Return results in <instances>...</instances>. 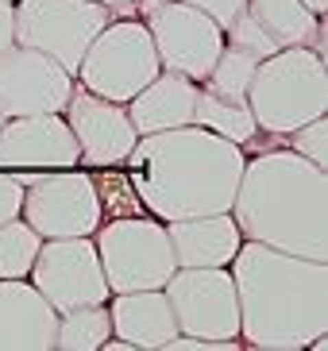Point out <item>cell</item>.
<instances>
[{
	"mask_svg": "<svg viewBox=\"0 0 328 351\" xmlns=\"http://www.w3.org/2000/svg\"><path fill=\"white\" fill-rule=\"evenodd\" d=\"M244 162V147L201 124L139 135L124 158L135 201L163 224L228 213Z\"/></svg>",
	"mask_w": 328,
	"mask_h": 351,
	"instance_id": "1",
	"label": "cell"
},
{
	"mask_svg": "<svg viewBox=\"0 0 328 351\" xmlns=\"http://www.w3.org/2000/svg\"><path fill=\"white\" fill-rule=\"evenodd\" d=\"M228 270L247 348L305 351L313 336L328 332V263L244 239Z\"/></svg>",
	"mask_w": 328,
	"mask_h": 351,
	"instance_id": "2",
	"label": "cell"
},
{
	"mask_svg": "<svg viewBox=\"0 0 328 351\" xmlns=\"http://www.w3.org/2000/svg\"><path fill=\"white\" fill-rule=\"evenodd\" d=\"M228 213L244 239L328 263V174L298 151L247 158Z\"/></svg>",
	"mask_w": 328,
	"mask_h": 351,
	"instance_id": "3",
	"label": "cell"
},
{
	"mask_svg": "<svg viewBox=\"0 0 328 351\" xmlns=\"http://www.w3.org/2000/svg\"><path fill=\"white\" fill-rule=\"evenodd\" d=\"M247 108L255 116L259 132L290 135L294 128L328 112V62L309 47H286L259 58Z\"/></svg>",
	"mask_w": 328,
	"mask_h": 351,
	"instance_id": "4",
	"label": "cell"
},
{
	"mask_svg": "<svg viewBox=\"0 0 328 351\" xmlns=\"http://www.w3.org/2000/svg\"><path fill=\"white\" fill-rule=\"evenodd\" d=\"M163 62L154 54L151 32L143 20H108L97 39L85 47L82 62L73 70V82L104 97V101L128 104L151 77H159Z\"/></svg>",
	"mask_w": 328,
	"mask_h": 351,
	"instance_id": "5",
	"label": "cell"
},
{
	"mask_svg": "<svg viewBox=\"0 0 328 351\" xmlns=\"http://www.w3.org/2000/svg\"><path fill=\"white\" fill-rule=\"evenodd\" d=\"M97 258L113 293L128 289H163L178 270L166 224L154 217H116L93 232Z\"/></svg>",
	"mask_w": 328,
	"mask_h": 351,
	"instance_id": "6",
	"label": "cell"
},
{
	"mask_svg": "<svg viewBox=\"0 0 328 351\" xmlns=\"http://www.w3.org/2000/svg\"><path fill=\"white\" fill-rule=\"evenodd\" d=\"M20 217L27 220L43 239H66V236H93L104 220L101 189L85 170H39L23 174V205Z\"/></svg>",
	"mask_w": 328,
	"mask_h": 351,
	"instance_id": "7",
	"label": "cell"
},
{
	"mask_svg": "<svg viewBox=\"0 0 328 351\" xmlns=\"http://www.w3.org/2000/svg\"><path fill=\"white\" fill-rule=\"evenodd\" d=\"M16 43L35 47L62 70H78L85 47L97 39L113 12L97 0H16Z\"/></svg>",
	"mask_w": 328,
	"mask_h": 351,
	"instance_id": "8",
	"label": "cell"
},
{
	"mask_svg": "<svg viewBox=\"0 0 328 351\" xmlns=\"http://www.w3.org/2000/svg\"><path fill=\"white\" fill-rule=\"evenodd\" d=\"M178 332L201 340H239V301L228 267H178L163 286Z\"/></svg>",
	"mask_w": 328,
	"mask_h": 351,
	"instance_id": "9",
	"label": "cell"
},
{
	"mask_svg": "<svg viewBox=\"0 0 328 351\" xmlns=\"http://www.w3.org/2000/svg\"><path fill=\"white\" fill-rule=\"evenodd\" d=\"M27 282L51 301L54 313L78 309V305H104L113 293L104 282L93 236L43 239L39 255L27 270Z\"/></svg>",
	"mask_w": 328,
	"mask_h": 351,
	"instance_id": "10",
	"label": "cell"
},
{
	"mask_svg": "<svg viewBox=\"0 0 328 351\" xmlns=\"http://www.w3.org/2000/svg\"><path fill=\"white\" fill-rule=\"evenodd\" d=\"M143 23L151 32L154 54H159L163 70L182 73V77H189L197 85L205 82L216 54L224 51V32L209 20L205 12H197L185 0H163V4L147 8Z\"/></svg>",
	"mask_w": 328,
	"mask_h": 351,
	"instance_id": "11",
	"label": "cell"
},
{
	"mask_svg": "<svg viewBox=\"0 0 328 351\" xmlns=\"http://www.w3.org/2000/svg\"><path fill=\"white\" fill-rule=\"evenodd\" d=\"M73 93V73L62 70L35 47L12 43L0 51V116H39L62 112Z\"/></svg>",
	"mask_w": 328,
	"mask_h": 351,
	"instance_id": "12",
	"label": "cell"
},
{
	"mask_svg": "<svg viewBox=\"0 0 328 351\" xmlns=\"http://www.w3.org/2000/svg\"><path fill=\"white\" fill-rule=\"evenodd\" d=\"M62 116L78 139V166H97V170L124 166L128 151L139 139L132 116L120 101H104V97L82 89L78 82H73V93L62 108Z\"/></svg>",
	"mask_w": 328,
	"mask_h": 351,
	"instance_id": "13",
	"label": "cell"
},
{
	"mask_svg": "<svg viewBox=\"0 0 328 351\" xmlns=\"http://www.w3.org/2000/svg\"><path fill=\"white\" fill-rule=\"evenodd\" d=\"M78 166V139L62 112L12 116L0 124V170L39 174Z\"/></svg>",
	"mask_w": 328,
	"mask_h": 351,
	"instance_id": "14",
	"label": "cell"
},
{
	"mask_svg": "<svg viewBox=\"0 0 328 351\" xmlns=\"http://www.w3.org/2000/svg\"><path fill=\"white\" fill-rule=\"evenodd\" d=\"M58 313L27 278H0V351H51Z\"/></svg>",
	"mask_w": 328,
	"mask_h": 351,
	"instance_id": "15",
	"label": "cell"
},
{
	"mask_svg": "<svg viewBox=\"0 0 328 351\" xmlns=\"http://www.w3.org/2000/svg\"><path fill=\"white\" fill-rule=\"evenodd\" d=\"M104 305H108V317H113V336L132 343V351H163V343L178 332L163 289L108 293Z\"/></svg>",
	"mask_w": 328,
	"mask_h": 351,
	"instance_id": "16",
	"label": "cell"
},
{
	"mask_svg": "<svg viewBox=\"0 0 328 351\" xmlns=\"http://www.w3.org/2000/svg\"><path fill=\"white\" fill-rule=\"evenodd\" d=\"M170 251L178 267H228L236 258L239 236L232 213H205V217H185L166 224Z\"/></svg>",
	"mask_w": 328,
	"mask_h": 351,
	"instance_id": "17",
	"label": "cell"
},
{
	"mask_svg": "<svg viewBox=\"0 0 328 351\" xmlns=\"http://www.w3.org/2000/svg\"><path fill=\"white\" fill-rule=\"evenodd\" d=\"M194 101H197V82H189L182 73L159 70V77H151L124 108L132 116L135 132L151 135L194 124Z\"/></svg>",
	"mask_w": 328,
	"mask_h": 351,
	"instance_id": "18",
	"label": "cell"
},
{
	"mask_svg": "<svg viewBox=\"0 0 328 351\" xmlns=\"http://www.w3.org/2000/svg\"><path fill=\"white\" fill-rule=\"evenodd\" d=\"M247 16L267 32L278 51L286 47H309L325 58V20L301 4V0H247Z\"/></svg>",
	"mask_w": 328,
	"mask_h": 351,
	"instance_id": "19",
	"label": "cell"
},
{
	"mask_svg": "<svg viewBox=\"0 0 328 351\" xmlns=\"http://www.w3.org/2000/svg\"><path fill=\"white\" fill-rule=\"evenodd\" d=\"M194 124L209 128V132H216L220 139H232V143H239V147L255 143V135H259V124H255V116H251V108H247V101L220 97V93H213V89H205V85H197Z\"/></svg>",
	"mask_w": 328,
	"mask_h": 351,
	"instance_id": "20",
	"label": "cell"
},
{
	"mask_svg": "<svg viewBox=\"0 0 328 351\" xmlns=\"http://www.w3.org/2000/svg\"><path fill=\"white\" fill-rule=\"evenodd\" d=\"M113 336V317L108 305H78V309L58 313V332L54 348L62 351H101V343Z\"/></svg>",
	"mask_w": 328,
	"mask_h": 351,
	"instance_id": "21",
	"label": "cell"
},
{
	"mask_svg": "<svg viewBox=\"0 0 328 351\" xmlns=\"http://www.w3.org/2000/svg\"><path fill=\"white\" fill-rule=\"evenodd\" d=\"M43 236L23 217H12L0 224V278H27L31 263L39 255Z\"/></svg>",
	"mask_w": 328,
	"mask_h": 351,
	"instance_id": "22",
	"label": "cell"
},
{
	"mask_svg": "<svg viewBox=\"0 0 328 351\" xmlns=\"http://www.w3.org/2000/svg\"><path fill=\"white\" fill-rule=\"evenodd\" d=\"M259 58L255 54L239 51V47H232V43H224V51L216 54L213 70L205 73V89H213V93L220 97H232V101H247V85H251V73H255Z\"/></svg>",
	"mask_w": 328,
	"mask_h": 351,
	"instance_id": "23",
	"label": "cell"
},
{
	"mask_svg": "<svg viewBox=\"0 0 328 351\" xmlns=\"http://www.w3.org/2000/svg\"><path fill=\"white\" fill-rule=\"evenodd\" d=\"M290 151H298V155L309 158L313 166L328 170V120L325 116L294 128V132H290Z\"/></svg>",
	"mask_w": 328,
	"mask_h": 351,
	"instance_id": "24",
	"label": "cell"
},
{
	"mask_svg": "<svg viewBox=\"0 0 328 351\" xmlns=\"http://www.w3.org/2000/svg\"><path fill=\"white\" fill-rule=\"evenodd\" d=\"M20 205H23V174L0 170V224L20 217Z\"/></svg>",
	"mask_w": 328,
	"mask_h": 351,
	"instance_id": "25",
	"label": "cell"
},
{
	"mask_svg": "<svg viewBox=\"0 0 328 351\" xmlns=\"http://www.w3.org/2000/svg\"><path fill=\"white\" fill-rule=\"evenodd\" d=\"M185 4H194L197 12H205L209 20L220 27V32H228V27H232V20H236L239 12L247 8V0H185Z\"/></svg>",
	"mask_w": 328,
	"mask_h": 351,
	"instance_id": "26",
	"label": "cell"
},
{
	"mask_svg": "<svg viewBox=\"0 0 328 351\" xmlns=\"http://www.w3.org/2000/svg\"><path fill=\"white\" fill-rule=\"evenodd\" d=\"M16 43V12H12V0H0V51H8Z\"/></svg>",
	"mask_w": 328,
	"mask_h": 351,
	"instance_id": "27",
	"label": "cell"
},
{
	"mask_svg": "<svg viewBox=\"0 0 328 351\" xmlns=\"http://www.w3.org/2000/svg\"><path fill=\"white\" fill-rule=\"evenodd\" d=\"M313 16H328V0H301Z\"/></svg>",
	"mask_w": 328,
	"mask_h": 351,
	"instance_id": "28",
	"label": "cell"
},
{
	"mask_svg": "<svg viewBox=\"0 0 328 351\" xmlns=\"http://www.w3.org/2000/svg\"><path fill=\"white\" fill-rule=\"evenodd\" d=\"M97 4H104L108 12H116V8H132L135 0H97Z\"/></svg>",
	"mask_w": 328,
	"mask_h": 351,
	"instance_id": "29",
	"label": "cell"
},
{
	"mask_svg": "<svg viewBox=\"0 0 328 351\" xmlns=\"http://www.w3.org/2000/svg\"><path fill=\"white\" fill-rule=\"evenodd\" d=\"M135 4H139V16H143L147 8H154V4H163V0H135Z\"/></svg>",
	"mask_w": 328,
	"mask_h": 351,
	"instance_id": "30",
	"label": "cell"
},
{
	"mask_svg": "<svg viewBox=\"0 0 328 351\" xmlns=\"http://www.w3.org/2000/svg\"><path fill=\"white\" fill-rule=\"evenodd\" d=\"M0 124H4V116H0Z\"/></svg>",
	"mask_w": 328,
	"mask_h": 351,
	"instance_id": "31",
	"label": "cell"
},
{
	"mask_svg": "<svg viewBox=\"0 0 328 351\" xmlns=\"http://www.w3.org/2000/svg\"><path fill=\"white\" fill-rule=\"evenodd\" d=\"M12 4H16V0H12Z\"/></svg>",
	"mask_w": 328,
	"mask_h": 351,
	"instance_id": "32",
	"label": "cell"
}]
</instances>
